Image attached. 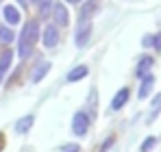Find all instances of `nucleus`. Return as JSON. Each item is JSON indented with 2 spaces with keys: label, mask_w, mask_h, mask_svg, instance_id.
<instances>
[{
  "label": "nucleus",
  "mask_w": 161,
  "mask_h": 152,
  "mask_svg": "<svg viewBox=\"0 0 161 152\" xmlns=\"http://www.w3.org/2000/svg\"><path fill=\"white\" fill-rule=\"evenodd\" d=\"M39 37V22L37 20H28L22 33H20V41H18V54L22 59H28L33 54V48H35V41Z\"/></svg>",
  "instance_id": "f257e3e1"
},
{
  "label": "nucleus",
  "mask_w": 161,
  "mask_h": 152,
  "mask_svg": "<svg viewBox=\"0 0 161 152\" xmlns=\"http://www.w3.org/2000/svg\"><path fill=\"white\" fill-rule=\"evenodd\" d=\"M87 130H89V115H87L85 111H79V113L72 117V133L79 135V137H83Z\"/></svg>",
  "instance_id": "f03ea898"
},
{
  "label": "nucleus",
  "mask_w": 161,
  "mask_h": 152,
  "mask_svg": "<svg viewBox=\"0 0 161 152\" xmlns=\"http://www.w3.org/2000/svg\"><path fill=\"white\" fill-rule=\"evenodd\" d=\"M50 15H53V20H54V26H68V22H70V15H68V9H65L63 2H57L54 0Z\"/></svg>",
  "instance_id": "7ed1b4c3"
},
{
  "label": "nucleus",
  "mask_w": 161,
  "mask_h": 152,
  "mask_svg": "<svg viewBox=\"0 0 161 152\" xmlns=\"http://www.w3.org/2000/svg\"><path fill=\"white\" fill-rule=\"evenodd\" d=\"M89 37H92V24L89 22H83V24L76 28V46L83 48V46H87V41H89Z\"/></svg>",
  "instance_id": "20e7f679"
},
{
  "label": "nucleus",
  "mask_w": 161,
  "mask_h": 152,
  "mask_svg": "<svg viewBox=\"0 0 161 152\" xmlns=\"http://www.w3.org/2000/svg\"><path fill=\"white\" fill-rule=\"evenodd\" d=\"M153 65H155V59L153 57H142L139 59V63H137V70H135V76L137 78H144V76L150 74V70H153Z\"/></svg>",
  "instance_id": "39448f33"
},
{
  "label": "nucleus",
  "mask_w": 161,
  "mask_h": 152,
  "mask_svg": "<svg viewBox=\"0 0 161 152\" xmlns=\"http://www.w3.org/2000/svg\"><path fill=\"white\" fill-rule=\"evenodd\" d=\"M59 44V30L54 24H48L44 28V46L46 48H54Z\"/></svg>",
  "instance_id": "423d86ee"
},
{
  "label": "nucleus",
  "mask_w": 161,
  "mask_h": 152,
  "mask_svg": "<svg viewBox=\"0 0 161 152\" xmlns=\"http://www.w3.org/2000/svg\"><path fill=\"white\" fill-rule=\"evenodd\" d=\"M2 15H4V20H7V24H9V26L20 24V20H22L20 9H18V7H13V4H7V7L2 9Z\"/></svg>",
  "instance_id": "0eeeda50"
},
{
  "label": "nucleus",
  "mask_w": 161,
  "mask_h": 152,
  "mask_svg": "<svg viewBox=\"0 0 161 152\" xmlns=\"http://www.w3.org/2000/svg\"><path fill=\"white\" fill-rule=\"evenodd\" d=\"M11 61H13V52L11 50H2V54H0V83H2V80L7 78V74H9Z\"/></svg>",
  "instance_id": "6e6552de"
},
{
  "label": "nucleus",
  "mask_w": 161,
  "mask_h": 152,
  "mask_svg": "<svg viewBox=\"0 0 161 152\" xmlns=\"http://www.w3.org/2000/svg\"><path fill=\"white\" fill-rule=\"evenodd\" d=\"M129 96H131V91H129V87H122L115 96H113V100H111V109L113 111H120L126 102H129Z\"/></svg>",
  "instance_id": "1a4fd4ad"
},
{
  "label": "nucleus",
  "mask_w": 161,
  "mask_h": 152,
  "mask_svg": "<svg viewBox=\"0 0 161 152\" xmlns=\"http://www.w3.org/2000/svg\"><path fill=\"white\" fill-rule=\"evenodd\" d=\"M153 85H155V76L148 74L142 78V85H139V91H137V96L144 100V98H148L150 96V91H153Z\"/></svg>",
  "instance_id": "9d476101"
},
{
  "label": "nucleus",
  "mask_w": 161,
  "mask_h": 152,
  "mask_svg": "<svg viewBox=\"0 0 161 152\" xmlns=\"http://www.w3.org/2000/svg\"><path fill=\"white\" fill-rule=\"evenodd\" d=\"M35 4H37L39 18H42V20H48V15L53 13V4H54V0H37Z\"/></svg>",
  "instance_id": "9b49d317"
},
{
  "label": "nucleus",
  "mask_w": 161,
  "mask_h": 152,
  "mask_svg": "<svg viewBox=\"0 0 161 152\" xmlns=\"http://www.w3.org/2000/svg\"><path fill=\"white\" fill-rule=\"evenodd\" d=\"M87 74H89V68H87V65H76V68L68 74V80H70V83H76L80 78H85Z\"/></svg>",
  "instance_id": "f8f14e48"
},
{
  "label": "nucleus",
  "mask_w": 161,
  "mask_h": 152,
  "mask_svg": "<svg viewBox=\"0 0 161 152\" xmlns=\"http://www.w3.org/2000/svg\"><path fill=\"white\" fill-rule=\"evenodd\" d=\"M33 122H35V117H33V115H24L22 120H18V124H15V130H18L20 135H24V133H28V130L33 128Z\"/></svg>",
  "instance_id": "ddd939ff"
},
{
  "label": "nucleus",
  "mask_w": 161,
  "mask_h": 152,
  "mask_svg": "<svg viewBox=\"0 0 161 152\" xmlns=\"http://www.w3.org/2000/svg\"><path fill=\"white\" fill-rule=\"evenodd\" d=\"M48 70H50V63H48V61H44V63H42L39 68H35V74H33V83H39V80L44 78V76L48 74Z\"/></svg>",
  "instance_id": "4468645a"
},
{
  "label": "nucleus",
  "mask_w": 161,
  "mask_h": 152,
  "mask_svg": "<svg viewBox=\"0 0 161 152\" xmlns=\"http://www.w3.org/2000/svg\"><path fill=\"white\" fill-rule=\"evenodd\" d=\"M13 30L9 28V26H2L0 24V41H4V44H9V41H13Z\"/></svg>",
  "instance_id": "2eb2a0df"
},
{
  "label": "nucleus",
  "mask_w": 161,
  "mask_h": 152,
  "mask_svg": "<svg viewBox=\"0 0 161 152\" xmlns=\"http://www.w3.org/2000/svg\"><path fill=\"white\" fill-rule=\"evenodd\" d=\"M159 111H161V94L153 98V113L148 115V122H153V120H155V117L159 115Z\"/></svg>",
  "instance_id": "dca6fc26"
},
{
  "label": "nucleus",
  "mask_w": 161,
  "mask_h": 152,
  "mask_svg": "<svg viewBox=\"0 0 161 152\" xmlns=\"http://www.w3.org/2000/svg\"><path fill=\"white\" fill-rule=\"evenodd\" d=\"M155 146H157V137H146L144 144L139 146V152H150Z\"/></svg>",
  "instance_id": "f3484780"
},
{
  "label": "nucleus",
  "mask_w": 161,
  "mask_h": 152,
  "mask_svg": "<svg viewBox=\"0 0 161 152\" xmlns=\"http://www.w3.org/2000/svg\"><path fill=\"white\" fill-rule=\"evenodd\" d=\"M61 152H80V146L79 144H68V146H63Z\"/></svg>",
  "instance_id": "a211bd4d"
},
{
  "label": "nucleus",
  "mask_w": 161,
  "mask_h": 152,
  "mask_svg": "<svg viewBox=\"0 0 161 152\" xmlns=\"http://www.w3.org/2000/svg\"><path fill=\"white\" fill-rule=\"evenodd\" d=\"M113 141H115L113 137H107V139H105V144L100 146V152H107V150H111V146H113Z\"/></svg>",
  "instance_id": "6ab92c4d"
},
{
  "label": "nucleus",
  "mask_w": 161,
  "mask_h": 152,
  "mask_svg": "<svg viewBox=\"0 0 161 152\" xmlns=\"http://www.w3.org/2000/svg\"><path fill=\"white\" fill-rule=\"evenodd\" d=\"M153 48L157 52H161V33L159 35H153Z\"/></svg>",
  "instance_id": "aec40b11"
},
{
  "label": "nucleus",
  "mask_w": 161,
  "mask_h": 152,
  "mask_svg": "<svg viewBox=\"0 0 161 152\" xmlns=\"http://www.w3.org/2000/svg\"><path fill=\"white\" fill-rule=\"evenodd\" d=\"M144 46H153V35H146L144 37Z\"/></svg>",
  "instance_id": "412c9836"
},
{
  "label": "nucleus",
  "mask_w": 161,
  "mask_h": 152,
  "mask_svg": "<svg viewBox=\"0 0 161 152\" xmlns=\"http://www.w3.org/2000/svg\"><path fill=\"white\" fill-rule=\"evenodd\" d=\"M18 2H20L22 7H26V4H28V0H18Z\"/></svg>",
  "instance_id": "4be33fe9"
},
{
  "label": "nucleus",
  "mask_w": 161,
  "mask_h": 152,
  "mask_svg": "<svg viewBox=\"0 0 161 152\" xmlns=\"http://www.w3.org/2000/svg\"><path fill=\"white\" fill-rule=\"evenodd\" d=\"M65 2H72V4H79L80 0H65Z\"/></svg>",
  "instance_id": "5701e85b"
},
{
  "label": "nucleus",
  "mask_w": 161,
  "mask_h": 152,
  "mask_svg": "<svg viewBox=\"0 0 161 152\" xmlns=\"http://www.w3.org/2000/svg\"><path fill=\"white\" fill-rule=\"evenodd\" d=\"M31 2H37V0H28V4H31Z\"/></svg>",
  "instance_id": "b1692460"
}]
</instances>
